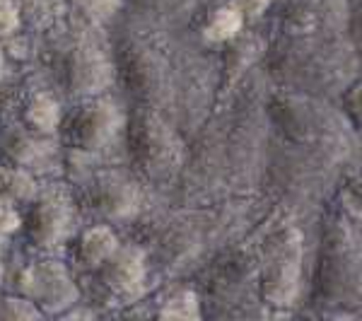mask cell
Masks as SVG:
<instances>
[{
    "mask_svg": "<svg viewBox=\"0 0 362 321\" xmlns=\"http://www.w3.org/2000/svg\"><path fill=\"white\" fill-rule=\"evenodd\" d=\"M121 128V114L112 102H90L85 107H80L78 112L70 116L66 126L68 143L75 150L83 153H97V150L107 148L109 143L116 138Z\"/></svg>",
    "mask_w": 362,
    "mask_h": 321,
    "instance_id": "1",
    "label": "cell"
},
{
    "mask_svg": "<svg viewBox=\"0 0 362 321\" xmlns=\"http://www.w3.org/2000/svg\"><path fill=\"white\" fill-rule=\"evenodd\" d=\"M177 148V140L162 121L143 116V119H136V124L131 126L133 160L143 165L148 174H160L165 169H172L179 155Z\"/></svg>",
    "mask_w": 362,
    "mask_h": 321,
    "instance_id": "2",
    "label": "cell"
},
{
    "mask_svg": "<svg viewBox=\"0 0 362 321\" xmlns=\"http://www.w3.org/2000/svg\"><path fill=\"white\" fill-rule=\"evenodd\" d=\"M300 285V242L288 235L276 247L264 273V297L268 305H290Z\"/></svg>",
    "mask_w": 362,
    "mask_h": 321,
    "instance_id": "3",
    "label": "cell"
},
{
    "mask_svg": "<svg viewBox=\"0 0 362 321\" xmlns=\"http://www.w3.org/2000/svg\"><path fill=\"white\" fill-rule=\"evenodd\" d=\"M17 288H20L22 295L44 302L49 307L70 305L78 295L68 271L61 264H54V261H44V264L25 268L20 273V280H17Z\"/></svg>",
    "mask_w": 362,
    "mask_h": 321,
    "instance_id": "4",
    "label": "cell"
},
{
    "mask_svg": "<svg viewBox=\"0 0 362 321\" xmlns=\"http://www.w3.org/2000/svg\"><path fill=\"white\" fill-rule=\"evenodd\" d=\"M70 206L61 194H46L27 215V235L37 247L51 249L66 239L70 230Z\"/></svg>",
    "mask_w": 362,
    "mask_h": 321,
    "instance_id": "5",
    "label": "cell"
},
{
    "mask_svg": "<svg viewBox=\"0 0 362 321\" xmlns=\"http://www.w3.org/2000/svg\"><path fill=\"white\" fill-rule=\"evenodd\" d=\"M102 280L116 295H136L145 283V254L138 247H116L102 264Z\"/></svg>",
    "mask_w": 362,
    "mask_h": 321,
    "instance_id": "6",
    "label": "cell"
},
{
    "mask_svg": "<svg viewBox=\"0 0 362 321\" xmlns=\"http://www.w3.org/2000/svg\"><path fill=\"white\" fill-rule=\"evenodd\" d=\"M90 203L107 218H128L138 208V191L119 174H104L92 186Z\"/></svg>",
    "mask_w": 362,
    "mask_h": 321,
    "instance_id": "7",
    "label": "cell"
},
{
    "mask_svg": "<svg viewBox=\"0 0 362 321\" xmlns=\"http://www.w3.org/2000/svg\"><path fill=\"white\" fill-rule=\"evenodd\" d=\"M116 247H119V239L114 232L104 225H97L83 232L78 247H75V259L87 271H99L104 261L116 252Z\"/></svg>",
    "mask_w": 362,
    "mask_h": 321,
    "instance_id": "8",
    "label": "cell"
},
{
    "mask_svg": "<svg viewBox=\"0 0 362 321\" xmlns=\"http://www.w3.org/2000/svg\"><path fill=\"white\" fill-rule=\"evenodd\" d=\"M22 121H25L27 131L37 133V136H51L61 128V107L51 95L37 92L27 99Z\"/></svg>",
    "mask_w": 362,
    "mask_h": 321,
    "instance_id": "9",
    "label": "cell"
},
{
    "mask_svg": "<svg viewBox=\"0 0 362 321\" xmlns=\"http://www.w3.org/2000/svg\"><path fill=\"white\" fill-rule=\"evenodd\" d=\"M244 27V13L239 10L237 3H227L215 8L213 13L206 17L203 25V37L213 44H225L235 42Z\"/></svg>",
    "mask_w": 362,
    "mask_h": 321,
    "instance_id": "10",
    "label": "cell"
},
{
    "mask_svg": "<svg viewBox=\"0 0 362 321\" xmlns=\"http://www.w3.org/2000/svg\"><path fill=\"white\" fill-rule=\"evenodd\" d=\"M34 196H37V184L25 167H0V201H8L15 206L22 201H32Z\"/></svg>",
    "mask_w": 362,
    "mask_h": 321,
    "instance_id": "11",
    "label": "cell"
},
{
    "mask_svg": "<svg viewBox=\"0 0 362 321\" xmlns=\"http://www.w3.org/2000/svg\"><path fill=\"white\" fill-rule=\"evenodd\" d=\"M5 153H8L10 165L17 167H32L37 165L39 160H44L46 155V143L29 133H22V136H13L5 145Z\"/></svg>",
    "mask_w": 362,
    "mask_h": 321,
    "instance_id": "12",
    "label": "cell"
},
{
    "mask_svg": "<svg viewBox=\"0 0 362 321\" xmlns=\"http://www.w3.org/2000/svg\"><path fill=\"white\" fill-rule=\"evenodd\" d=\"M160 319H198L201 317V305H198V295L191 290H179L172 297H167L162 309L157 312Z\"/></svg>",
    "mask_w": 362,
    "mask_h": 321,
    "instance_id": "13",
    "label": "cell"
},
{
    "mask_svg": "<svg viewBox=\"0 0 362 321\" xmlns=\"http://www.w3.org/2000/svg\"><path fill=\"white\" fill-rule=\"evenodd\" d=\"M39 317H42V312L27 297H5V300H0V319L3 321H29Z\"/></svg>",
    "mask_w": 362,
    "mask_h": 321,
    "instance_id": "14",
    "label": "cell"
},
{
    "mask_svg": "<svg viewBox=\"0 0 362 321\" xmlns=\"http://www.w3.org/2000/svg\"><path fill=\"white\" fill-rule=\"evenodd\" d=\"M20 8L15 0H0V39H8L20 29Z\"/></svg>",
    "mask_w": 362,
    "mask_h": 321,
    "instance_id": "15",
    "label": "cell"
},
{
    "mask_svg": "<svg viewBox=\"0 0 362 321\" xmlns=\"http://www.w3.org/2000/svg\"><path fill=\"white\" fill-rule=\"evenodd\" d=\"M85 15L104 20V17H112L116 10L121 8V0H73Z\"/></svg>",
    "mask_w": 362,
    "mask_h": 321,
    "instance_id": "16",
    "label": "cell"
},
{
    "mask_svg": "<svg viewBox=\"0 0 362 321\" xmlns=\"http://www.w3.org/2000/svg\"><path fill=\"white\" fill-rule=\"evenodd\" d=\"M3 68H5V54H3V46H0V75H3Z\"/></svg>",
    "mask_w": 362,
    "mask_h": 321,
    "instance_id": "17",
    "label": "cell"
},
{
    "mask_svg": "<svg viewBox=\"0 0 362 321\" xmlns=\"http://www.w3.org/2000/svg\"><path fill=\"white\" fill-rule=\"evenodd\" d=\"M261 3H268V0H261Z\"/></svg>",
    "mask_w": 362,
    "mask_h": 321,
    "instance_id": "18",
    "label": "cell"
},
{
    "mask_svg": "<svg viewBox=\"0 0 362 321\" xmlns=\"http://www.w3.org/2000/svg\"><path fill=\"white\" fill-rule=\"evenodd\" d=\"M0 276H3V271H0Z\"/></svg>",
    "mask_w": 362,
    "mask_h": 321,
    "instance_id": "19",
    "label": "cell"
}]
</instances>
